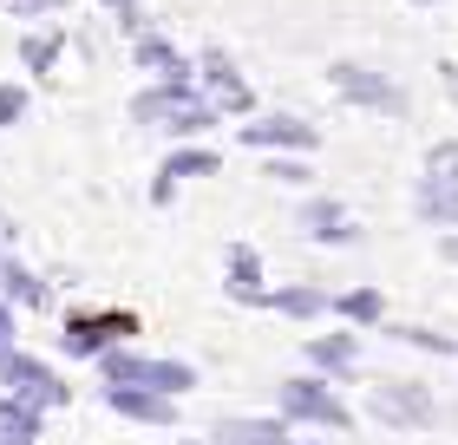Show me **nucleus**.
I'll use <instances>...</instances> for the list:
<instances>
[{
    "instance_id": "nucleus-27",
    "label": "nucleus",
    "mask_w": 458,
    "mask_h": 445,
    "mask_svg": "<svg viewBox=\"0 0 458 445\" xmlns=\"http://www.w3.org/2000/svg\"><path fill=\"white\" fill-rule=\"evenodd\" d=\"M39 7H59V0H13V13H39Z\"/></svg>"
},
{
    "instance_id": "nucleus-8",
    "label": "nucleus",
    "mask_w": 458,
    "mask_h": 445,
    "mask_svg": "<svg viewBox=\"0 0 458 445\" xmlns=\"http://www.w3.org/2000/svg\"><path fill=\"white\" fill-rule=\"evenodd\" d=\"M138 66L157 73V86H191V59H183L171 39H157V33H138Z\"/></svg>"
},
{
    "instance_id": "nucleus-2",
    "label": "nucleus",
    "mask_w": 458,
    "mask_h": 445,
    "mask_svg": "<svg viewBox=\"0 0 458 445\" xmlns=\"http://www.w3.org/2000/svg\"><path fill=\"white\" fill-rule=\"evenodd\" d=\"M0 380H7L13 399H20V406H33V413L39 406H66V399H72V387L53 367H39L33 354H7V360H0Z\"/></svg>"
},
{
    "instance_id": "nucleus-4",
    "label": "nucleus",
    "mask_w": 458,
    "mask_h": 445,
    "mask_svg": "<svg viewBox=\"0 0 458 445\" xmlns=\"http://www.w3.org/2000/svg\"><path fill=\"white\" fill-rule=\"evenodd\" d=\"M282 419H308V426H335V432L353 426V413L321 387V380H282Z\"/></svg>"
},
{
    "instance_id": "nucleus-5",
    "label": "nucleus",
    "mask_w": 458,
    "mask_h": 445,
    "mask_svg": "<svg viewBox=\"0 0 458 445\" xmlns=\"http://www.w3.org/2000/svg\"><path fill=\"white\" fill-rule=\"evenodd\" d=\"M335 92L341 98H353V105H367V112H393V118H406V92L393 86V79H380V73H367V66H353V59H341L335 73Z\"/></svg>"
},
{
    "instance_id": "nucleus-20",
    "label": "nucleus",
    "mask_w": 458,
    "mask_h": 445,
    "mask_svg": "<svg viewBox=\"0 0 458 445\" xmlns=\"http://www.w3.org/2000/svg\"><path fill=\"white\" fill-rule=\"evenodd\" d=\"M268 308H282V314H321L327 295L321 288H276V295H268Z\"/></svg>"
},
{
    "instance_id": "nucleus-1",
    "label": "nucleus",
    "mask_w": 458,
    "mask_h": 445,
    "mask_svg": "<svg viewBox=\"0 0 458 445\" xmlns=\"http://www.w3.org/2000/svg\"><path fill=\"white\" fill-rule=\"evenodd\" d=\"M98 367H106V387H144V393H164V399L197 387V373L183 360H144V354H124V347H112Z\"/></svg>"
},
{
    "instance_id": "nucleus-14",
    "label": "nucleus",
    "mask_w": 458,
    "mask_h": 445,
    "mask_svg": "<svg viewBox=\"0 0 458 445\" xmlns=\"http://www.w3.org/2000/svg\"><path fill=\"white\" fill-rule=\"evenodd\" d=\"M301 229H308L315 243H353V229H347V210H341L335 197H315V203H308V210H301Z\"/></svg>"
},
{
    "instance_id": "nucleus-26",
    "label": "nucleus",
    "mask_w": 458,
    "mask_h": 445,
    "mask_svg": "<svg viewBox=\"0 0 458 445\" xmlns=\"http://www.w3.org/2000/svg\"><path fill=\"white\" fill-rule=\"evenodd\" d=\"M13 354V314H7V302H0V360Z\"/></svg>"
},
{
    "instance_id": "nucleus-24",
    "label": "nucleus",
    "mask_w": 458,
    "mask_h": 445,
    "mask_svg": "<svg viewBox=\"0 0 458 445\" xmlns=\"http://www.w3.org/2000/svg\"><path fill=\"white\" fill-rule=\"evenodd\" d=\"M393 334H400V341H412V347H426V354H458L445 334H432V328H393Z\"/></svg>"
},
{
    "instance_id": "nucleus-3",
    "label": "nucleus",
    "mask_w": 458,
    "mask_h": 445,
    "mask_svg": "<svg viewBox=\"0 0 458 445\" xmlns=\"http://www.w3.org/2000/svg\"><path fill=\"white\" fill-rule=\"evenodd\" d=\"M124 334H138L131 314H72L59 341H66V354H72V360H106V354L124 341Z\"/></svg>"
},
{
    "instance_id": "nucleus-13",
    "label": "nucleus",
    "mask_w": 458,
    "mask_h": 445,
    "mask_svg": "<svg viewBox=\"0 0 458 445\" xmlns=\"http://www.w3.org/2000/svg\"><path fill=\"white\" fill-rule=\"evenodd\" d=\"M191 105H203L191 86H151V92L131 98V118H164V124H171L177 112H191Z\"/></svg>"
},
{
    "instance_id": "nucleus-22",
    "label": "nucleus",
    "mask_w": 458,
    "mask_h": 445,
    "mask_svg": "<svg viewBox=\"0 0 458 445\" xmlns=\"http://www.w3.org/2000/svg\"><path fill=\"white\" fill-rule=\"evenodd\" d=\"M20 59H27L33 73H47L53 59H59V33H33V39H20Z\"/></svg>"
},
{
    "instance_id": "nucleus-32",
    "label": "nucleus",
    "mask_w": 458,
    "mask_h": 445,
    "mask_svg": "<svg viewBox=\"0 0 458 445\" xmlns=\"http://www.w3.org/2000/svg\"><path fill=\"white\" fill-rule=\"evenodd\" d=\"M420 7H432V0H420Z\"/></svg>"
},
{
    "instance_id": "nucleus-11",
    "label": "nucleus",
    "mask_w": 458,
    "mask_h": 445,
    "mask_svg": "<svg viewBox=\"0 0 458 445\" xmlns=\"http://www.w3.org/2000/svg\"><path fill=\"white\" fill-rule=\"evenodd\" d=\"M203 79H210V98L223 105V112H249V86L236 79L229 53H203Z\"/></svg>"
},
{
    "instance_id": "nucleus-25",
    "label": "nucleus",
    "mask_w": 458,
    "mask_h": 445,
    "mask_svg": "<svg viewBox=\"0 0 458 445\" xmlns=\"http://www.w3.org/2000/svg\"><path fill=\"white\" fill-rule=\"evenodd\" d=\"M20 112H27V92H20V86H0V124H20Z\"/></svg>"
},
{
    "instance_id": "nucleus-7",
    "label": "nucleus",
    "mask_w": 458,
    "mask_h": 445,
    "mask_svg": "<svg viewBox=\"0 0 458 445\" xmlns=\"http://www.w3.org/2000/svg\"><path fill=\"white\" fill-rule=\"evenodd\" d=\"M321 132L315 124H301V118H256V124H242V144H256V151H276V144H288V151H308Z\"/></svg>"
},
{
    "instance_id": "nucleus-18",
    "label": "nucleus",
    "mask_w": 458,
    "mask_h": 445,
    "mask_svg": "<svg viewBox=\"0 0 458 445\" xmlns=\"http://www.w3.org/2000/svg\"><path fill=\"white\" fill-rule=\"evenodd\" d=\"M420 217H426V223H458V184H432V177H426Z\"/></svg>"
},
{
    "instance_id": "nucleus-19",
    "label": "nucleus",
    "mask_w": 458,
    "mask_h": 445,
    "mask_svg": "<svg viewBox=\"0 0 458 445\" xmlns=\"http://www.w3.org/2000/svg\"><path fill=\"white\" fill-rule=\"evenodd\" d=\"M0 288H7L20 308H39V302H47V288H39V282H33V275L20 269V262H0Z\"/></svg>"
},
{
    "instance_id": "nucleus-10",
    "label": "nucleus",
    "mask_w": 458,
    "mask_h": 445,
    "mask_svg": "<svg viewBox=\"0 0 458 445\" xmlns=\"http://www.w3.org/2000/svg\"><path fill=\"white\" fill-rule=\"evenodd\" d=\"M229 295H236V302H249V308H268L262 262H256V249H249V243H236V249H229Z\"/></svg>"
},
{
    "instance_id": "nucleus-30",
    "label": "nucleus",
    "mask_w": 458,
    "mask_h": 445,
    "mask_svg": "<svg viewBox=\"0 0 458 445\" xmlns=\"http://www.w3.org/2000/svg\"><path fill=\"white\" fill-rule=\"evenodd\" d=\"M445 256H452V262H458V236H452V243H445Z\"/></svg>"
},
{
    "instance_id": "nucleus-28",
    "label": "nucleus",
    "mask_w": 458,
    "mask_h": 445,
    "mask_svg": "<svg viewBox=\"0 0 458 445\" xmlns=\"http://www.w3.org/2000/svg\"><path fill=\"white\" fill-rule=\"evenodd\" d=\"M439 79H445V92L458 98V66H439Z\"/></svg>"
},
{
    "instance_id": "nucleus-12",
    "label": "nucleus",
    "mask_w": 458,
    "mask_h": 445,
    "mask_svg": "<svg viewBox=\"0 0 458 445\" xmlns=\"http://www.w3.org/2000/svg\"><path fill=\"white\" fill-rule=\"evenodd\" d=\"M210 171H216V151H171L164 171H157V184H151V203H171L177 177H210Z\"/></svg>"
},
{
    "instance_id": "nucleus-31",
    "label": "nucleus",
    "mask_w": 458,
    "mask_h": 445,
    "mask_svg": "<svg viewBox=\"0 0 458 445\" xmlns=\"http://www.w3.org/2000/svg\"><path fill=\"white\" fill-rule=\"evenodd\" d=\"M0 243H7V223H0Z\"/></svg>"
},
{
    "instance_id": "nucleus-23",
    "label": "nucleus",
    "mask_w": 458,
    "mask_h": 445,
    "mask_svg": "<svg viewBox=\"0 0 458 445\" xmlns=\"http://www.w3.org/2000/svg\"><path fill=\"white\" fill-rule=\"evenodd\" d=\"M426 171H432V184H458V138H445V144H432Z\"/></svg>"
},
{
    "instance_id": "nucleus-9",
    "label": "nucleus",
    "mask_w": 458,
    "mask_h": 445,
    "mask_svg": "<svg viewBox=\"0 0 458 445\" xmlns=\"http://www.w3.org/2000/svg\"><path fill=\"white\" fill-rule=\"evenodd\" d=\"M106 406L124 419H144V426H171V399L144 393V387H106Z\"/></svg>"
},
{
    "instance_id": "nucleus-29",
    "label": "nucleus",
    "mask_w": 458,
    "mask_h": 445,
    "mask_svg": "<svg viewBox=\"0 0 458 445\" xmlns=\"http://www.w3.org/2000/svg\"><path fill=\"white\" fill-rule=\"evenodd\" d=\"M106 7H118L124 20H138V7H131V0H106Z\"/></svg>"
},
{
    "instance_id": "nucleus-6",
    "label": "nucleus",
    "mask_w": 458,
    "mask_h": 445,
    "mask_svg": "<svg viewBox=\"0 0 458 445\" xmlns=\"http://www.w3.org/2000/svg\"><path fill=\"white\" fill-rule=\"evenodd\" d=\"M373 419H386V426H432V393L420 380H380L373 387Z\"/></svg>"
},
{
    "instance_id": "nucleus-15",
    "label": "nucleus",
    "mask_w": 458,
    "mask_h": 445,
    "mask_svg": "<svg viewBox=\"0 0 458 445\" xmlns=\"http://www.w3.org/2000/svg\"><path fill=\"white\" fill-rule=\"evenodd\" d=\"M216 445H288V432H282V419H223Z\"/></svg>"
},
{
    "instance_id": "nucleus-21",
    "label": "nucleus",
    "mask_w": 458,
    "mask_h": 445,
    "mask_svg": "<svg viewBox=\"0 0 458 445\" xmlns=\"http://www.w3.org/2000/svg\"><path fill=\"white\" fill-rule=\"evenodd\" d=\"M335 314H347V321H380V288H347Z\"/></svg>"
},
{
    "instance_id": "nucleus-17",
    "label": "nucleus",
    "mask_w": 458,
    "mask_h": 445,
    "mask_svg": "<svg viewBox=\"0 0 458 445\" xmlns=\"http://www.w3.org/2000/svg\"><path fill=\"white\" fill-rule=\"evenodd\" d=\"M308 360L327 367V373H347L353 367V334H315V341H308Z\"/></svg>"
},
{
    "instance_id": "nucleus-16",
    "label": "nucleus",
    "mask_w": 458,
    "mask_h": 445,
    "mask_svg": "<svg viewBox=\"0 0 458 445\" xmlns=\"http://www.w3.org/2000/svg\"><path fill=\"white\" fill-rule=\"evenodd\" d=\"M33 439H39V413L20 406V399L7 393L0 399V445H33Z\"/></svg>"
}]
</instances>
